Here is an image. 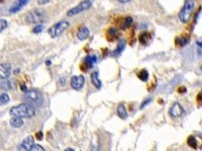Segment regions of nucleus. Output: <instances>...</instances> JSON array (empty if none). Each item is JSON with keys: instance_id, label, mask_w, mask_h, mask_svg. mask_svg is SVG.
Returning <instances> with one entry per match:
<instances>
[{"instance_id": "obj_1", "label": "nucleus", "mask_w": 202, "mask_h": 151, "mask_svg": "<svg viewBox=\"0 0 202 151\" xmlns=\"http://www.w3.org/2000/svg\"><path fill=\"white\" fill-rule=\"evenodd\" d=\"M10 114L14 117L31 118L36 115V109L30 103H23L10 109Z\"/></svg>"}, {"instance_id": "obj_31", "label": "nucleus", "mask_w": 202, "mask_h": 151, "mask_svg": "<svg viewBox=\"0 0 202 151\" xmlns=\"http://www.w3.org/2000/svg\"><path fill=\"white\" fill-rule=\"evenodd\" d=\"M152 101V99H147V100H145V101H143V103L141 104V107H140V108L141 109H142V108H144L145 106H147L148 104V103H150V102Z\"/></svg>"}, {"instance_id": "obj_5", "label": "nucleus", "mask_w": 202, "mask_h": 151, "mask_svg": "<svg viewBox=\"0 0 202 151\" xmlns=\"http://www.w3.org/2000/svg\"><path fill=\"white\" fill-rule=\"evenodd\" d=\"M46 17L45 11L37 8L31 11L27 14L26 20L30 24H40L43 22Z\"/></svg>"}, {"instance_id": "obj_18", "label": "nucleus", "mask_w": 202, "mask_h": 151, "mask_svg": "<svg viewBox=\"0 0 202 151\" xmlns=\"http://www.w3.org/2000/svg\"><path fill=\"white\" fill-rule=\"evenodd\" d=\"M152 39V35L149 33H143L142 34H141L139 38V40L142 45H146L148 44V41H150Z\"/></svg>"}, {"instance_id": "obj_11", "label": "nucleus", "mask_w": 202, "mask_h": 151, "mask_svg": "<svg viewBox=\"0 0 202 151\" xmlns=\"http://www.w3.org/2000/svg\"><path fill=\"white\" fill-rule=\"evenodd\" d=\"M29 2V0H17L15 3L9 9V12L12 14L19 12L25 5Z\"/></svg>"}, {"instance_id": "obj_2", "label": "nucleus", "mask_w": 202, "mask_h": 151, "mask_svg": "<svg viewBox=\"0 0 202 151\" xmlns=\"http://www.w3.org/2000/svg\"><path fill=\"white\" fill-rule=\"evenodd\" d=\"M194 2L192 0H186L185 2L184 7L180 12L179 14V18L180 20L182 23H187L188 20H190L191 16H192V12L194 10Z\"/></svg>"}, {"instance_id": "obj_37", "label": "nucleus", "mask_w": 202, "mask_h": 151, "mask_svg": "<svg viewBox=\"0 0 202 151\" xmlns=\"http://www.w3.org/2000/svg\"><path fill=\"white\" fill-rule=\"evenodd\" d=\"M200 69H201V71H202V65L200 67Z\"/></svg>"}, {"instance_id": "obj_19", "label": "nucleus", "mask_w": 202, "mask_h": 151, "mask_svg": "<svg viewBox=\"0 0 202 151\" xmlns=\"http://www.w3.org/2000/svg\"><path fill=\"white\" fill-rule=\"evenodd\" d=\"M132 23V18L131 17H126L123 20L122 23L120 24V28L121 30H126L127 28L130 27L131 26V24Z\"/></svg>"}, {"instance_id": "obj_4", "label": "nucleus", "mask_w": 202, "mask_h": 151, "mask_svg": "<svg viewBox=\"0 0 202 151\" xmlns=\"http://www.w3.org/2000/svg\"><path fill=\"white\" fill-rule=\"evenodd\" d=\"M69 26H70V24L68 21L65 20H61L54 25H52L48 30V33L52 38H56L60 36L66 29H68Z\"/></svg>"}, {"instance_id": "obj_34", "label": "nucleus", "mask_w": 202, "mask_h": 151, "mask_svg": "<svg viewBox=\"0 0 202 151\" xmlns=\"http://www.w3.org/2000/svg\"><path fill=\"white\" fill-rule=\"evenodd\" d=\"M197 45H198L200 48H202V42H199V41H197Z\"/></svg>"}, {"instance_id": "obj_29", "label": "nucleus", "mask_w": 202, "mask_h": 151, "mask_svg": "<svg viewBox=\"0 0 202 151\" xmlns=\"http://www.w3.org/2000/svg\"><path fill=\"white\" fill-rule=\"evenodd\" d=\"M36 138L37 141H42V138H43V134H42V131H38L36 133Z\"/></svg>"}, {"instance_id": "obj_20", "label": "nucleus", "mask_w": 202, "mask_h": 151, "mask_svg": "<svg viewBox=\"0 0 202 151\" xmlns=\"http://www.w3.org/2000/svg\"><path fill=\"white\" fill-rule=\"evenodd\" d=\"M117 114L118 116H120L121 119H126L127 117V113H126V110L125 109V107L123 103L120 104V105L117 107Z\"/></svg>"}, {"instance_id": "obj_7", "label": "nucleus", "mask_w": 202, "mask_h": 151, "mask_svg": "<svg viewBox=\"0 0 202 151\" xmlns=\"http://www.w3.org/2000/svg\"><path fill=\"white\" fill-rule=\"evenodd\" d=\"M34 145V139L32 136H27L20 143L18 151H30Z\"/></svg>"}, {"instance_id": "obj_28", "label": "nucleus", "mask_w": 202, "mask_h": 151, "mask_svg": "<svg viewBox=\"0 0 202 151\" xmlns=\"http://www.w3.org/2000/svg\"><path fill=\"white\" fill-rule=\"evenodd\" d=\"M30 151H46L43 147L40 144H34Z\"/></svg>"}, {"instance_id": "obj_8", "label": "nucleus", "mask_w": 202, "mask_h": 151, "mask_svg": "<svg viewBox=\"0 0 202 151\" xmlns=\"http://www.w3.org/2000/svg\"><path fill=\"white\" fill-rule=\"evenodd\" d=\"M85 78L83 76H74L70 81V86L75 90H80L84 86Z\"/></svg>"}, {"instance_id": "obj_33", "label": "nucleus", "mask_w": 202, "mask_h": 151, "mask_svg": "<svg viewBox=\"0 0 202 151\" xmlns=\"http://www.w3.org/2000/svg\"><path fill=\"white\" fill-rule=\"evenodd\" d=\"M118 2H120V3H126V2H130L131 0H117Z\"/></svg>"}, {"instance_id": "obj_12", "label": "nucleus", "mask_w": 202, "mask_h": 151, "mask_svg": "<svg viewBox=\"0 0 202 151\" xmlns=\"http://www.w3.org/2000/svg\"><path fill=\"white\" fill-rule=\"evenodd\" d=\"M89 35V30L86 27H83L79 30L78 33H77V38L80 41H83V40L86 39L87 37Z\"/></svg>"}, {"instance_id": "obj_24", "label": "nucleus", "mask_w": 202, "mask_h": 151, "mask_svg": "<svg viewBox=\"0 0 202 151\" xmlns=\"http://www.w3.org/2000/svg\"><path fill=\"white\" fill-rule=\"evenodd\" d=\"M9 101H10V98H9V96L8 95V94H1V97H0V103H1V105H5L6 103H8L9 102Z\"/></svg>"}, {"instance_id": "obj_16", "label": "nucleus", "mask_w": 202, "mask_h": 151, "mask_svg": "<svg viewBox=\"0 0 202 151\" xmlns=\"http://www.w3.org/2000/svg\"><path fill=\"white\" fill-rule=\"evenodd\" d=\"M91 80H92V84L94 85L95 87L97 88H100L102 87V82L98 79V73L97 72H93L92 74H91Z\"/></svg>"}, {"instance_id": "obj_30", "label": "nucleus", "mask_w": 202, "mask_h": 151, "mask_svg": "<svg viewBox=\"0 0 202 151\" xmlns=\"http://www.w3.org/2000/svg\"><path fill=\"white\" fill-rule=\"evenodd\" d=\"M51 0H37V3L40 5H44L48 4Z\"/></svg>"}, {"instance_id": "obj_15", "label": "nucleus", "mask_w": 202, "mask_h": 151, "mask_svg": "<svg viewBox=\"0 0 202 151\" xmlns=\"http://www.w3.org/2000/svg\"><path fill=\"white\" fill-rule=\"evenodd\" d=\"M125 46H126V42H125V41L123 39L120 40V42H119V43H118L117 47L116 49L114 50V51L111 52V55L116 56V55H118V54H120V53L124 51V48H125Z\"/></svg>"}, {"instance_id": "obj_27", "label": "nucleus", "mask_w": 202, "mask_h": 151, "mask_svg": "<svg viewBox=\"0 0 202 151\" xmlns=\"http://www.w3.org/2000/svg\"><path fill=\"white\" fill-rule=\"evenodd\" d=\"M42 30H43V26L42 24H38L33 29V32L34 33H40L42 32Z\"/></svg>"}, {"instance_id": "obj_9", "label": "nucleus", "mask_w": 202, "mask_h": 151, "mask_svg": "<svg viewBox=\"0 0 202 151\" xmlns=\"http://www.w3.org/2000/svg\"><path fill=\"white\" fill-rule=\"evenodd\" d=\"M184 112V110L182 107L180 105L179 103H174L172 106V107L170 108V114L173 117H179L180 116L182 115V113Z\"/></svg>"}, {"instance_id": "obj_10", "label": "nucleus", "mask_w": 202, "mask_h": 151, "mask_svg": "<svg viewBox=\"0 0 202 151\" xmlns=\"http://www.w3.org/2000/svg\"><path fill=\"white\" fill-rule=\"evenodd\" d=\"M11 74V65L9 64H1L0 66V78L4 80L8 78Z\"/></svg>"}, {"instance_id": "obj_21", "label": "nucleus", "mask_w": 202, "mask_h": 151, "mask_svg": "<svg viewBox=\"0 0 202 151\" xmlns=\"http://www.w3.org/2000/svg\"><path fill=\"white\" fill-rule=\"evenodd\" d=\"M188 145L194 149H196L198 147V141L194 136H190L188 138Z\"/></svg>"}, {"instance_id": "obj_23", "label": "nucleus", "mask_w": 202, "mask_h": 151, "mask_svg": "<svg viewBox=\"0 0 202 151\" xmlns=\"http://www.w3.org/2000/svg\"><path fill=\"white\" fill-rule=\"evenodd\" d=\"M138 77L142 82H146L148 79V73L146 70H142L138 74Z\"/></svg>"}, {"instance_id": "obj_13", "label": "nucleus", "mask_w": 202, "mask_h": 151, "mask_svg": "<svg viewBox=\"0 0 202 151\" xmlns=\"http://www.w3.org/2000/svg\"><path fill=\"white\" fill-rule=\"evenodd\" d=\"M83 64L87 68H92L94 64L97 62V57L96 55L93 56H86L83 61Z\"/></svg>"}, {"instance_id": "obj_26", "label": "nucleus", "mask_w": 202, "mask_h": 151, "mask_svg": "<svg viewBox=\"0 0 202 151\" xmlns=\"http://www.w3.org/2000/svg\"><path fill=\"white\" fill-rule=\"evenodd\" d=\"M0 24H1V25H0V32H2L8 26V23H7V20H5V19H1Z\"/></svg>"}, {"instance_id": "obj_35", "label": "nucleus", "mask_w": 202, "mask_h": 151, "mask_svg": "<svg viewBox=\"0 0 202 151\" xmlns=\"http://www.w3.org/2000/svg\"><path fill=\"white\" fill-rule=\"evenodd\" d=\"M64 151H75V150H74L73 148H67V149L65 150Z\"/></svg>"}, {"instance_id": "obj_22", "label": "nucleus", "mask_w": 202, "mask_h": 151, "mask_svg": "<svg viewBox=\"0 0 202 151\" xmlns=\"http://www.w3.org/2000/svg\"><path fill=\"white\" fill-rule=\"evenodd\" d=\"M1 88L2 90H5V91H8L12 88V84L11 81L9 80H6V81H2L1 82Z\"/></svg>"}, {"instance_id": "obj_25", "label": "nucleus", "mask_w": 202, "mask_h": 151, "mask_svg": "<svg viewBox=\"0 0 202 151\" xmlns=\"http://www.w3.org/2000/svg\"><path fill=\"white\" fill-rule=\"evenodd\" d=\"M176 43L179 46H184L188 43V39L186 37H178L176 39Z\"/></svg>"}, {"instance_id": "obj_32", "label": "nucleus", "mask_w": 202, "mask_h": 151, "mask_svg": "<svg viewBox=\"0 0 202 151\" xmlns=\"http://www.w3.org/2000/svg\"><path fill=\"white\" fill-rule=\"evenodd\" d=\"M178 92L179 93H184V92H186V88L185 87H180L178 89Z\"/></svg>"}, {"instance_id": "obj_6", "label": "nucleus", "mask_w": 202, "mask_h": 151, "mask_svg": "<svg viewBox=\"0 0 202 151\" xmlns=\"http://www.w3.org/2000/svg\"><path fill=\"white\" fill-rule=\"evenodd\" d=\"M91 6H92V2L90 0H83L81 2H80L77 5L75 6L74 8L68 11V16H74V15L78 14L91 8Z\"/></svg>"}, {"instance_id": "obj_36", "label": "nucleus", "mask_w": 202, "mask_h": 151, "mask_svg": "<svg viewBox=\"0 0 202 151\" xmlns=\"http://www.w3.org/2000/svg\"><path fill=\"white\" fill-rule=\"evenodd\" d=\"M46 65H50V64H51L50 61H46Z\"/></svg>"}, {"instance_id": "obj_17", "label": "nucleus", "mask_w": 202, "mask_h": 151, "mask_svg": "<svg viewBox=\"0 0 202 151\" xmlns=\"http://www.w3.org/2000/svg\"><path fill=\"white\" fill-rule=\"evenodd\" d=\"M24 124L23 119L20 117H14L10 120V125L12 128H20Z\"/></svg>"}, {"instance_id": "obj_14", "label": "nucleus", "mask_w": 202, "mask_h": 151, "mask_svg": "<svg viewBox=\"0 0 202 151\" xmlns=\"http://www.w3.org/2000/svg\"><path fill=\"white\" fill-rule=\"evenodd\" d=\"M118 36H119V33L116 28H110L107 32V39L108 41H114V39H117Z\"/></svg>"}, {"instance_id": "obj_3", "label": "nucleus", "mask_w": 202, "mask_h": 151, "mask_svg": "<svg viewBox=\"0 0 202 151\" xmlns=\"http://www.w3.org/2000/svg\"><path fill=\"white\" fill-rule=\"evenodd\" d=\"M26 99L30 103L31 105L41 107L43 103V97L40 91L36 89L29 90L25 95Z\"/></svg>"}]
</instances>
